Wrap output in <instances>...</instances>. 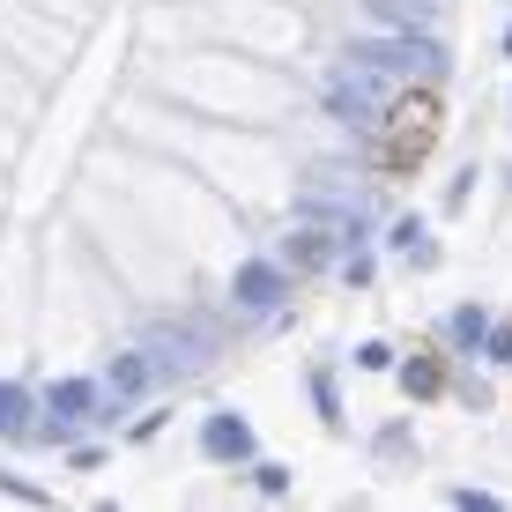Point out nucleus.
<instances>
[{"label":"nucleus","instance_id":"obj_15","mask_svg":"<svg viewBox=\"0 0 512 512\" xmlns=\"http://www.w3.org/2000/svg\"><path fill=\"white\" fill-rule=\"evenodd\" d=\"M312 401H320V416H342V401H334V379L312 372Z\"/></svg>","mask_w":512,"mask_h":512},{"label":"nucleus","instance_id":"obj_2","mask_svg":"<svg viewBox=\"0 0 512 512\" xmlns=\"http://www.w3.org/2000/svg\"><path fill=\"white\" fill-rule=\"evenodd\" d=\"M141 357H149V372L156 379H193V372H208V357H216V342H208L201 327H179V320H156L149 334H141Z\"/></svg>","mask_w":512,"mask_h":512},{"label":"nucleus","instance_id":"obj_1","mask_svg":"<svg viewBox=\"0 0 512 512\" xmlns=\"http://www.w3.org/2000/svg\"><path fill=\"white\" fill-rule=\"evenodd\" d=\"M349 60L372 67L386 82H438L446 75V45L431 38V30H386V38H357L349 45Z\"/></svg>","mask_w":512,"mask_h":512},{"label":"nucleus","instance_id":"obj_12","mask_svg":"<svg viewBox=\"0 0 512 512\" xmlns=\"http://www.w3.org/2000/svg\"><path fill=\"white\" fill-rule=\"evenodd\" d=\"M483 327H490V320H483L475 305H461V312H453V342H468V349H475V342H483Z\"/></svg>","mask_w":512,"mask_h":512},{"label":"nucleus","instance_id":"obj_9","mask_svg":"<svg viewBox=\"0 0 512 512\" xmlns=\"http://www.w3.org/2000/svg\"><path fill=\"white\" fill-rule=\"evenodd\" d=\"M394 253H409L416 268H431V260H438V245H431V231H423V223L409 216V223H394Z\"/></svg>","mask_w":512,"mask_h":512},{"label":"nucleus","instance_id":"obj_11","mask_svg":"<svg viewBox=\"0 0 512 512\" xmlns=\"http://www.w3.org/2000/svg\"><path fill=\"white\" fill-rule=\"evenodd\" d=\"M253 483H260V498H290V468H282V461H260Z\"/></svg>","mask_w":512,"mask_h":512},{"label":"nucleus","instance_id":"obj_18","mask_svg":"<svg viewBox=\"0 0 512 512\" xmlns=\"http://www.w3.org/2000/svg\"><path fill=\"white\" fill-rule=\"evenodd\" d=\"M505 52H512V30H505Z\"/></svg>","mask_w":512,"mask_h":512},{"label":"nucleus","instance_id":"obj_17","mask_svg":"<svg viewBox=\"0 0 512 512\" xmlns=\"http://www.w3.org/2000/svg\"><path fill=\"white\" fill-rule=\"evenodd\" d=\"M483 349L490 357H512V327H483Z\"/></svg>","mask_w":512,"mask_h":512},{"label":"nucleus","instance_id":"obj_4","mask_svg":"<svg viewBox=\"0 0 512 512\" xmlns=\"http://www.w3.org/2000/svg\"><path fill=\"white\" fill-rule=\"evenodd\" d=\"M45 409H52L45 438H75L82 423H97V386H82V379H60V386L45 394Z\"/></svg>","mask_w":512,"mask_h":512},{"label":"nucleus","instance_id":"obj_14","mask_svg":"<svg viewBox=\"0 0 512 512\" xmlns=\"http://www.w3.org/2000/svg\"><path fill=\"white\" fill-rule=\"evenodd\" d=\"M357 364H364V372H394V349H386V342H364Z\"/></svg>","mask_w":512,"mask_h":512},{"label":"nucleus","instance_id":"obj_13","mask_svg":"<svg viewBox=\"0 0 512 512\" xmlns=\"http://www.w3.org/2000/svg\"><path fill=\"white\" fill-rule=\"evenodd\" d=\"M401 386H409V394H438V364H409Z\"/></svg>","mask_w":512,"mask_h":512},{"label":"nucleus","instance_id":"obj_8","mask_svg":"<svg viewBox=\"0 0 512 512\" xmlns=\"http://www.w3.org/2000/svg\"><path fill=\"white\" fill-rule=\"evenodd\" d=\"M149 379H156V372H149V357H141V349H119V357L104 364V394H112V401H134Z\"/></svg>","mask_w":512,"mask_h":512},{"label":"nucleus","instance_id":"obj_16","mask_svg":"<svg viewBox=\"0 0 512 512\" xmlns=\"http://www.w3.org/2000/svg\"><path fill=\"white\" fill-rule=\"evenodd\" d=\"M453 505H461V512H498V498H490V490H453Z\"/></svg>","mask_w":512,"mask_h":512},{"label":"nucleus","instance_id":"obj_7","mask_svg":"<svg viewBox=\"0 0 512 512\" xmlns=\"http://www.w3.org/2000/svg\"><path fill=\"white\" fill-rule=\"evenodd\" d=\"M379 30H431L438 23V0H364Z\"/></svg>","mask_w":512,"mask_h":512},{"label":"nucleus","instance_id":"obj_3","mask_svg":"<svg viewBox=\"0 0 512 512\" xmlns=\"http://www.w3.org/2000/svg\"><path fill=\"white\" fill-rule=\"evenodd\" d=\"M327 104H334V119H349V127H379L386 104H394V90H386V75H372V67H357V60H342V67L327 75Z\"/></svg>","mask_w":512,"mask_h":512},{"label":"nucleus","instance_id":"obj_10","mask_svg":"<svg viewBox=\"0 0 512 512\" xmlns=\"http://www.w3.org/2000/svg\"><path fill=\"white\" fill-rule=\"evenodd\" d=\"M23 423H30V394L15 379H0V438H15Z\"/></svg>","mask_w":512,"mask_h":512},{"label":"nucleus","instance_id":"obj_5","mask_svg":"<svg viewBox=\"0 0 512 512\" xmlns=\"http://www.w3.org/2000/svg\"><path fill=\"white\" fill-rule=\"evenodd\" d=\"M231 297H238L245 312H275L282 297H290V275H282L275 260H245V268L231 275Z\"/></svg>","mask_w":512,"mask_h":512},{"label":"nucleus","instance_id":"obj_6","mask_svg":"<svg viewBox=\"0 0 512 512\" xmlns=\"http://www.w3.org/2000/svg\"><path fill=\"white\" fill-rule=\"evenodd\" d=\"M201 453H208V461H253V423L231 416V409H216L201 423Z\"/></svg>","mask_w":512,"mask_h":512}]
</instances>
